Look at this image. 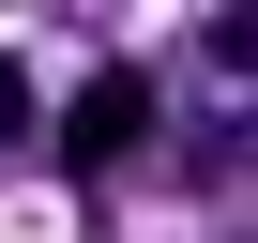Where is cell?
Masks as SVG:
<instances>
[{
  "instance_id": "obj_1",
  "label": "cell",
  "mask_w": 258,
  "mask_h": 243,
  "mask_svg": "<svg viewBox=\"0 0 258 243\" xmlns=\"http://www.w3.org/2000/svg\"><path fill=\"white\" fill-rule=\"evenodd\" d=\"M137 137H152V76H137V61H106V76L61 106V167H76V183H106Z\"/></svg>"
},
{
  "instance_id": "obj_2",
  "label": "cell",
  "mask_w": 258,
  "mask_h": 243,
  "mask_svg": "<svg viewBox=\"0 0 258 243\" xmlns=\"http://www.w3.org/2000/svg\"><path fill=\"white\" fill-rule=\"evenodd\" d=\"M198 61H213V76H228V106H243V61H258V16H213V31H198Z\"/></svg>"
},
{
  "instance_id": "obj_3",
  "label": "cell",
  "mask_w": 258,
  "mask_h": 243,
  "mask_svg": "<svg viewBox=\"0 0 258 243\" xmlns=\"http://www.w3.org/2000/svg\"><path fill=\"white\" fill-rule=\"evenodd\" d=\"M0 137H31V61H0Z\"/></svg>"
}]
</instances>
